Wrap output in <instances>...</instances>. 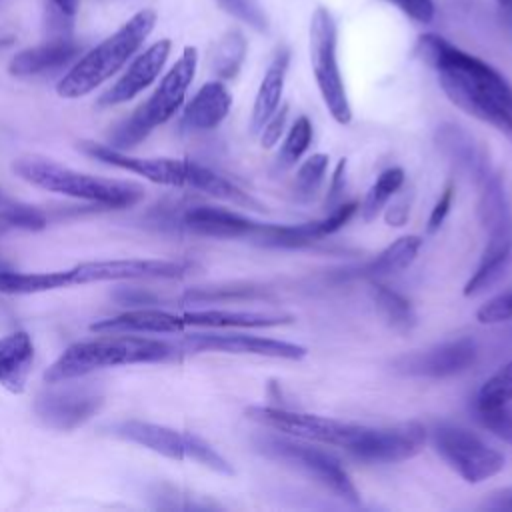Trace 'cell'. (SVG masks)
Segmentation results:
<instances>
[{
  "mask_svg": "<svg viewBox=\"0 0 512 512\" xmlns=\"http://www.w3.org/2000/svg\"><path fill=\"white\" fill-rule=\"evenodd\" d=\"M416 54L436 70L454 106L512 140V86L496 68L438 34H422Z\"/></svg>",
  "mask_w": 512,
  "mask_h": 512,
  "instance_id": "obj_1",
  "label": "cell"
},
{
  "mask_svg": "<svg viewBox=\"0 0 512 512\" xmlns=\"http://www.w3.org/2000/svg\"><path fill=\"white\" fill-rule=\"evenodd\" d=\"M80 148L82 152H86L88 156L104 164L134 172L154 184H164L174 188H192L242 208L262 210V204L254 196H250L248 192L238 188L234 182L226 180L224 176L216 174L214 170L198 162L182 160V158H140V156H130L124 150H118L114 146L88 142V140L80 142Z\"/></svg>",
  "mask_w": 512,
  "mask_h": 512,
  "instance_id": "obj_2",
  "label": "cell"
},
{
  "mask_svg": "<svg viewBox=\"0 0 512 512\" xmlns=\"http://www.w3.org/2000/svg\"><path fill=\"white\" fill-rule=\"evenodd\" d=\"M180 346L144 336H100L68 346L44 372L48 384L82 378L100 368L156 364L176 358Z\"/></svg>",
  "mask_w": 512,
  "mask_h": 512,
  "instance_id": "obj_3",
  "label": "cell"
},
{
  "mask_svg": "<svg viewBox=\"0 0 512 512\" xmlns=\"http://www.w3.org/2000/svg\"><path fill=\"white\" fill-rule=\"evenodd\" d=\"M156 20L158 14L152 8H142L132 14L114 34L78 58V62L56 84L58 96L68 100L82 98L112 78L138 52L154 30Z\"/></svg>",
  "mask_w": 512,
  "mask_h": 512,
  "instance_id": "obj_4",
  "label": "cell"
},
{
  "mask_svg": "<svg viewBox=\"0 0 512 512\" xmlns=\"http://www.w3.org/2000/svg\"><path fill=\"white\" fill-rule=\"evenodd\" d=\"M12 170L32 186L106 208H128L144 196L142 186L136 182L84 174L40 156L16 158Z\"/></svg>",
  "mask_w": 512,
  "mask_h": 512,
  "instance_id": "obj_5",
  "label": "cell"
},
{
  "mask_svg": "<svg viewBox=\"0 0 512 512\" xmlns=\"http://www.w3.org/2000/svg\"><path fill=\"white\" fill-rule=\"evenodd\" d=\"M478 216L486 230V246L474 274L464 284V296L490 290L512 262V208L500 176H490L480 184Z\"/></svg>",
  "mask_w": 512,
  "mask_h": 512,
  "instance_id": "obj_6",
  "label": "cell"
},
{
  "mask_svg": "<svg viewBox=\"0 0 512 512\" xmlns=\"http://www.w3.org/2000/svg\"><path fill=\"white\" fill-rule=\"evenodd\" d=\"M198 66V50L186 46L170 70L162 76L152 96L134 110L130 118L116 126L110 134V144L118 150L140 144L156 126L168 122L184 104L186 92L194 80Z\"/></svg>",
  "mask_w": 512,
  "mask_h": 512,
  "instance_id": "obj_7",
  "label": "cell"
},
{
  "mask_svg": "<svg viewBox=\"0 0 512 512\" xmlns=\"http://www.w3.org/2000/svg\"><path fill=\"white\" fill-rule=\"evenodd\" d=\"M254 446L264 456L298 468L302 474L332 490L338 498L350 502L352 506L360 504V494L350 474L330 452L286 434H260L254 438Z\"/></svg>",
  "mask_w": 512,
  "mask_h": 512,
  "instance_id": "obj_8",
  "label": "cell"
},
{
  "mask_svg": "<svg viewBox=\"0 0 512 512\" xmlns=\"http://www.w3.org/2000/svg\"><path fill=\"white\" fill-rule=\"evenodd\" d=\"M246 418L266 430L300 438L306 442H318L346 450L350 456L362 444L370 426L358 422H344L328 416L278 408V406H248Z\"/></svg>",
  "mask_w": 512,
  "mask_h": 512,
  "instance_id": "obj_9",
  "label": "cell"
},
{
  "mask_svg": "<svg viewBox=\"0 0 512 512\" xmlns=\"http://www.w3.org/2000/svg\"><path fill=\"white\" fill-rule=\"evenodd\" d=\"M338 28L328 8L318 6L310 16L308 52L318 92L330 116L340 124L352 122V106L338 66Z\"/></svg>",
  "mask_w": 512,
  "mask_h": 512,
  "instance_id": "obj_10",
  "label": "cell"
},
{
  "mask_svg": "<svg viewBox=\"0 0 512 512\" xmlns=\"http://www.w3.org/2000/svg\"><path fill=\"white\" fill-rule=\"evenodd\" d=\"M432 444L438 456L468 484L494 478L506 464L496 448L462 426L438 424L432 432Z\"/></svg>",
  "mask_w": 512,
  "mask_h": 512,
  "instance_id": "obj_11",
  "label": "cell"
},
{
  "mask_svg": "<svg viewBox=\"0 0 512 512\" xmlns=\"http://www.w3.org/2000/svg\"><path fill=\"white\" fill-rule=\"evenodd\" d=\"M182 352H224V354H248L274 360H302L308 350L302 344L264 338L242 332H196L188 334L182 344Z\"/></svg>",
  "mask_w": 512,
  "mask_h": 512,
  "instance_id": "obj_12",
  "label": "cell"
},
{
  "mask_svg": "<svg viewBox=\"0 0 512 512\" xmlns=\"http://www.w3.org/2000/svg\"><path fill=\"white\" fill-rule=\"evenodd\" d=\"M428 432L418 420L394 426H370L352 458L366 464H396L414 458L426 444Z\"/></svg>",
  "mask_w": 512,
  "mask_h": 512,
  "instance_id": "obj_13",
  "label": "cell"
},
{
  "mask_svg": "<svg viewBox=\"0 0 512 512\" xmlns=\"http://www.w3.org/2000/svg\"><path fill=\"white\" fill-rule=\"evenodd\" d=\"M478 358L476 340L464 336L422 352H412L398 356L392 368L404 376L416 378H450L468 370Z\"/></svg>",
  "mask_w": 512,
  "mask_h": 512,
  "instance_id": "obj_14",
  "label": "cell"
},
{
  "mask_svg": "<svg viewBox=\"0 0 512 512\" xmlns=\"http://www.w3.org/2000/svg\"><path fill=\"white\" fill-rule=\"evenodd\" d=\"M102 406V396L86 386H66L42 392L34 402L38 420L60 432L74 430L88 422Z\"/></svg>",
  "mask_w": 512,
  "mask_h": 512,
  "instance_id": "obj_15",
  "label": "cell"
},
{
  "mask_svg": "<svg viewBox=\"0 0 512 512\" xmlns=\"http://www.w3.org/2000/svg\"><path fill=\"white\" fill-rule=\"evenodd\" d=\"M188 266L174 260H96L82 262L68 268L70 286L72 284H90V282H108V280H138V278H160L174 280L186 274Z\"/></svg>",
  "mask_w": 512,
  "mask_h": 512,
  "instance_id": "obj_16",
  "label": "cell"
},
{
  "mask_svg": "<svg viewBox=\"0 0 512 512\" xmlns=\"http://www.w3.org/2000/svg\"><path fill=\"white\" fill-rule=\"evenodd\" d=\"M186 232L220 240H252L260 222L228 208L196 204L182 210L178 218Z\"/></svg>",
  "mask_w": 512,
  "mask_h": 512,
  "instance_id": "obj_17",
  "label": "cell"
},
{
  "mask_svg": "<svg viewBox=\"0 0 512 512\" xmlns=\"http://www.w3.org/2000/svg\"><path fill=\"white\" fill-rule=\"evenodd\" d=\"M170 50H172V42L168 38H162V40L150 44L142 54H138L132 60V64L116 80V84L100 96L98 104L116 106V104L128 102L134 96H138L144 88H148L160 76V72L170 56Z\"/></svg>",
  "mask_w": 512,
  "mask_h": 512,
  "instance_id": "obj_18",
  "label": "cell"
},
{
  "mask_svg": "<svg viewBox=\"0 0 512 512\" xmlns=\"http://www.w3.org/2000/svg\"><path fill=\"white\" fill-rule=\"evenodd\" d=\"M110 432L122 440H128L172 460H190L196 436L192 432H180L162 424L142 420H122L114 424Z\"/></svg>",
  "mask_w": 512,
  "mask_h": 512,
  "instance_id": "obj_19",
  "label": "cell"
},
{
  "mask_svg": "<svg viewBox=\"0 0 512 512\" xmlns=\"http://www.w3.org/2000/svg\"><path fill=\"white\" fill-rule=\"evenodd\" d=\"M232 108V96L222 80H210L200 86L184 106L180 128L186 132H206L218 128Z\"/></svg>",
  "mask_w": 512,
  "mask_h": 512,
  "instance_id": "obj_20",
  "label": "cell"
},
{
  "mask_svg": "<svg viewBox=\"0 0 512 512\" xmlns=\"http://www.w3.org/2000/svg\"><path fill=\"white\" fill-rule=\"evenodd\" d=\"M80 46L70 38H56L38 46H30L12 56L8 64V72L18 78L40 76L46 72H54L76 60L80 54Z\"/></svg>",
  "mask_w": 512,
  "mask_h": 512,
  "instance_id": "obj_21",
  "label": "cell"
},
{
  "mask_svg": "<svg viewBox=\"0 0 512 512\" xmlns=\"http://www.w3.org/2000/svg\"><path fill=\"white\" fill-rule=\"evenodd\" d=\"M94 332H106V334H174L186 328L182 316H176L166 310L142 306L124 314H118L114 318H106L100 322H94L90 326Z\"/></svg>",
  "mask_w": 512,
  "mask_h": 512,
  "instance_id": "obj_22",
  "label": "cell"
},
{
  "mask_svg": "<svg viewBox=\"0 0 512 512\" xmlns=\"http://www.w3.org/2000/svg\"><path fill=\"white\" fill-rule=\"evenodd\" d=\"M34 366V342L28 332H10L0 338V386L12 394L26 390Z\"/></svg>",
  "mask_w": 512,
  "mask_h": 512,
  "instance_id": "obj_23",
  "label": "cell"
},
{
  "mask_svg": "<svg viewBox=\"0 0 512 512\" xmlns=\"http://www.w3.org/2000/svg\"><path fill=\"white\" fill-rule=\"evenodd\" d=\"M422 248V238L416 234H406L396 238L392 244H388L382 252H378L372 260L366 264L348 270L342 274V278H366V280H380L386 276H394L404 272L412 266L418 252Z\"/></svg>",
  "mask_w": 512,
  "mask_h": 512,
  "instance_id": "obj_24",
  "label": "cell"
},
{
  "mask_svg": "<svg viewBox=\"0 0 512 512\" xmlns=\"http://www.w3.org/2000/svg\"><path fill=\"white\" fill-rule=\"evenodd\" d=\"M186 326L202 328H274L294 320L290 314L260 312V310H190L180 314Z\"/></svg>",
  "mask_w": 512,
  "mask_h": 512,
  "instance_id": "obj_25",
  "label": "cell"
},
{
  "mask_svg": "<svg viewBox=\"0 0 512 512\" xmlns=\"http://www.w3.org/2000/svg\"><path fill=\"white\" fill-rule=\"evenodd\" d=\"M288 66H290V50L288 48H278L274 58L270 60L262 80H260L258 90H256V98H254V106H252V116H250V128H252L254 134L260 132L264 122L282 104V94H284Z\"/></svg>",
  "mask_w": 512,
  "mask_h": 512,
  "instance_id": "obj_26",
  "label": "cell"
},
{
  "mask_svg": "<svg viewBox=\"0 0 512 512\" xmlns=\"http://www.w3.org/2000/svg\"><path fill=\"white\" fill-rule=\"evenodd\" d=\"M436 142H438V148L452 162H456V166L470 172L476 180L490 170L486 154L478 148L474 138L468 132H464L460 126H454V124L438 126Z\"/></svg>",
  "mask_w": 512,
  "mask_h": 512,
  "instance_id": "obj_27",
  "label": "cell"
},
{
  "mask_svg": "<svg viewBox=\"0 0 512 512\" xmlns=\"http://www.w3.org/2000/svg\"><path fill=\"white\" fill-rule=\"evenodd\" d=\"M184 302L192 304H214V302H254V300H272V292L264 286L252 282H228L214 286H196L188 288L182 294Z\"/></svg>",
  "mask_w": 512,
  "mask_h": 512,
  "instance_id": "obj_28",
  "label": "cell"
},
{
  "mask_svg": "<svg viewBox=\"0 0 512 512\" xmlns=\"http://www.w3.org/2000/svg\"><path fill=\"white\" fill-rule=\"evenodd\" d=\"M370 296L374 306L378 308V312L382 314V318L400 332H408L416 326L418 318L414 312L412 302L402 296L400 292H396L394 288L378 282V280H370Z\"/></svg>",
  "mask_w": 512,
  "mask_h": 512,
  "instance_id": "obj_29",
  "label": "cell"
},
{
  "mask_svg": "<svg viewBox=\"0 0 512 512\" xmlns=\"http://www.w3.org/2000/svg\"><path fill=\"white\" fill-rule=\"evenodd\" d=\"M70 286V274L66 270L54 272H16L0 270V292L2 294H38Z\"/></svg>",
  "mask_w": 512,
  "mask_h": 512,
  "instance_id": "obj_30",
  "label": "cell"
},
{
  "mask_svg": "<svg viewBox=\"0 0 512 512\" xmlns=\"http://www.w3.org/2000/svg\"><path fill=\"white\" fill-rule=\"evenodd\" d=\"M248 44L240 30H228L220 36V40L214 44L210 54V66L212 72L220 80H232L238 76L244 60H246Z\"/></svg>",
  "mask_w": 512,
  "mask_h": 512,
  "instance_id": "obj_31",
  "label": "cell"
},
{
  "mask_svg": "<svg viewBox=\"0 0 512 512\" xmlns=\"http://www.w3.org/2000/svg\"><path fill=\"white\" fill-rule=\"evenodd\" d=\"M404 182H406V172L400 166H392L380 172L374 184L368 188L362 204H358V212L362 220L366 222L374 220L386 208L392 196L404 186Z\"/></svg>",
  "mask_w": 512,
  "mask_h": 512,
  "instance_id": "obj_32",
  "label": "cell"
},
{
  "mask_svg": "<svg viewBox=\"0 0 512 512\" xmlns=\"http://www.w3.org/2000/svg\"><path fill=\"white\" fill-rule=\"evenodd\" d=\"M328 154L324 152H316L312 156H308L296 170V176H294V184H292V192L296 196V200L300 202H308L312 200L324 178H326V172H328Z\"/></svg>",
  "mask_w": 512,
  "mask_h": 512,
  "instance_id": "obj_33",
  "label": "cell"
},
{
  "mask_svg": "<svg viewBox=\"0 0 512 512\" xmlns=\"http://www.w3.org/2000/svg\"><path fill=\"white\" fill-rule=\"evenodd\" d=\"M312 138H314V130H312V122L308 116H298L294 120V124L290 126L282 146H280V152H278V158H276V166L280 170H286V168H292L304 154L306 150L310 148L312 144Z\"/></svg>",
  "mask_w": 512,
  "mask_h": 512,
  "instance_id": "obj_34",
  "label": "cell"
},
{
  "mask_svg": "<svg viewBox=\"0 0 512 512\" xmlns=\"http://www.w3.org/2000/svg\"><path fill=\"white\" fill-rule=\"evenodd\" d=\"M42 228H46V216L38 208L12 200L0 206V236H6L14 230L36 232Z\"/></svg>",
  "mask_w": 512,
  "mask_h": 512,
  "instance_id": "obj_35",
  "label": "cell"
},
{
  "mask_svg": "<svg viewBox=\"0 0 512 512\" xmlns=\"http://www.w3.org/2000/svg\"><path fill=\"white\" fill-rule=\"evenodd\" d=\"M512 402V360L494 372L478 390L474 408H500Z\"/></svg>",
  "mask_w": 512,
  "mask_h": 512,
  "instance_id": "obj_36",
  "label": "cell"
},
{
  "mask_svg": "<svg viewBox=\"0 0 512 512\" xmlns=\"http://www.w3.org/2000/svg\"><path fill=\"white\" fill-rule=\"evenodd\" d=\"M216 2L224 12L248 24L256 32L268 30V16L260 0H216Z\"/></svg>",
  "mask_w": 512,
  "mask_h": 512,
  "instance_id": "obj_37",
  "label": "cell"
},
{
  "mask_svg": "<svg viewBox=\"0 0 512 512\" xmlns=\"http://www.w3.org/2000/svg\"><path fill=\"white\" fill-rule=\"evenodd\" d=\"M476 418L482 422L484 428H488L492 434H496L500 440L512 446V410L508 406L500 408H474Z\"/></svg>",
  "mask_w": 512,
  "mask_h": 512,
  "instance_id": "obj_38",
  "label": "cell"
},
{
  "mask_svg": "<svg viewBox=\"0 0 512 512\" xmlns=\"http://www.w3.org/2000/svg\"><path fill=\"white\" fill-rule=\"evenodd\" d=\"M476 320L480 324H502L512 320V288L484 302L476 312Z\"/></svg>",
  "mask_w": 512,
  "mask_h": 512,
  "instance_id": "obj_39",
  "label": "cell"
},
{
  "mask_svg": "<svg viewBox=\"0 0 512 512\" xmlns=\"http://www.w3.org/2000/svg\"><path fill=\"white\" fill-rule=\"evenodd\" d=\"M288 104L282 102L276 112L264 122V126L260 128V146L262 148H272L284 134V128H286V120H288Z\"/></svg>",
  "mask_w": 512,
  "mask_h": 512,
  "instance_id": "obj_40",
  "label": "cell"
},
{
  "mask_svg": "<svg viewBox=\"0 0 512 512\" xmlns=\"http://www.w3.org/2000/svg\"><path fill=\"white\" fill-rule=\"evenodd\" d=\"M452 200H454V182H448L440 194V198L436 200L430 216H428V222H426V232L428 234H434L436 230H440V226L444 224L450 208H452Z\"/></svg>",
  "mask_w": 512,
  "mask_h": 512,
  "instance_id": "obj_41",
  "label": "cell"
},
{
  "mask_svg": "<svg viewBox=\"0 0 512 512\" xmlns=\"http://www.w3.org/2000/svg\"><path fill=\"white\" fill-rule=\"evenodd\" d=\"M412 206V190L410 194H400V190L392 196V202L384 210V220L388 226H404L410 216Z\"/></svg>",
  "mask_w": 512,
  "mask_h": 512,
  "instance_id": "obj_42",
  "label": "cell"
},
{
  "mask_svg": "<svg viewBox=\"0 0 512 512\" xmlns=\"http://www.w3.org/2000/svg\"><path fill=\"white\" fill-rule=\"evenodd\" d=\"M398 6L408 18H412L418 24H430L434 18V2L432 0H390Z\"/></svg>",
  "mask_w": 512,
  "mask_h": 512,
  "instance_id": "obj_43",
  "label": "cell"
},
{
  "mask_svg": "<svg viewBox=\"0 0 512 512\" xmlns=\"http://www.w3.org/2000/svg\"><path fill=\"white\" fill-rule=\"evenodd\" d=\"M346 168H348V160L346 158H340L334 172H332V178H330V188H328V202L336 204L340 202L342 198V192L346 188Z\"/></svg>",
  "mask_w": 512,
  "mask_h": 512,
  "instance_id": "obj_44",
  "label": "cell"
},
{
  "mask_svg": "<svg viewBox=\"0 0 512 512\" xmlns=\"http://www.w3.org/2000/svg\"><path fill=\"white\" fill-rule=\"evenodd\" d=\"M116 298L120 304H126V306H152L158 302V298L154 294L138 290V288H120L116 292Z\"/></svg>",
  "mask_w": 512,
  "mask_h": 512,
  "instance_id": "obj_45",
  "label": "cell"
},
{
  "mask_svg": "<svg viewBox=\"0 0 512 512\" xmlns=\"http://www.w3.org/2000/svg\"><path fill=\"white\" fill-rule=\"evenodd\" d=\"M482 508L496 512H512V488L492 492L490 498H486V502L482 504Z\"/></svg>",
  "mask_w": 512,
  "mask_h": 512,
  "instance_id": "obj_46",
  "label": "cell"
},
{
  "mask_svg": "<svg viewBox=\"0 0 512 512\" xmlns=\"http://www.w3.org/2000/svg\"><path fill=\"white\" fill-rule=\"evenodd\" d=\"M52 2L56 4V8H58L60 12H64V14H68V16L76 14L78 4H80V0H52Z\"/></svg>",
  "mask_w": 512,
  "mask_h": 512,
  "instance_id": "obj_47",
  "label": "cell"
},
{
  "mask_svg": "<svg viewBox=\"0 0 512 512\" xmlns=\"http://www.w3.org/2000/svg\"><path fill=\"white\" fill-rule=\"evenodd\" d=\"M6 268H8V266H6V264L0 260V270H6Z\"/></svg>",
  "mask_w": 512,
  "mask_h": 512,
  "instance_id": "obj_48",
  "label": "cell"
},
{
  "mask_svg": "<svg viewBox=\"0 0 512 512\" xmlns=\"http://www.w3.org/2000/svg\"><path fill=\"white\" fill-rule=\"evenodd\" d=\"M504 2H506V4H508V6H512V0H504Z\"/></svg>",
  "mask_w": 512,
  "mask_h": 512,
  "instance_id": "obj_49",
  "label": "cell"
}]
</instances>
